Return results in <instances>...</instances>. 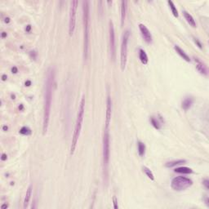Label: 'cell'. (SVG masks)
<instances>
[{"instance_id": "29", "label": "cell", "mask_w": 209, "mask_h": 209, "mask_svg": "<svg viewBox=\"0 0 209 209\" xmlns=\"http://www.w3.org/2000/svg\"><path fill=\"white\" fill-rule=\"evenodd\" d=\"M30 29H31V25H28L26 26V28H25V31H26V32H29Z\"/></svg>"}, {"instance_id": "30", "label": "cell", "mask_w": 209, "mask_h": 209, "mask_svg": "<svg viewBox=\"0 0 209 209\" xmlns=\"http://www.w3.org/2000/svg\"><path fill=\"white\" fill-rule=\"evenodd\" d=\"M12 71H13V73H14V74H17L18 70H17V67H13V69H12Z\"/></svg>"}, {"instance_id": "11", "label": "cell", "mask_w": 209, "mask_h": 209, "mask_svg": "<svg viewBox=\"0 0 209 209\" xmlns=\"http://www.w3.org/2000/svg\"><path fill=\"white\" fill-rule=\"evenodd\" d=\"M194 60L195 64H196V69L198 70V71L201 74L207 76L208 74V68H207V66H205L204 63L196 57H194Z\"/></svg>"}, {"instance_id": "5", "label": "cell", "mask_w": 209, "mask_h": 209, "mask_svg": "<svg viewBox=\"0 0 209 209\" xmlns=\"http://www.w3.org/2000/svg\"><path fill=\"white\" fill-rule=\"evenodd\" d=\"M193 185V181L189 178L185 176H176L173 178L171 182V187L176 191H182L189 188Z\"/></svg>"}, {"instance_id": "8", "label": "cell", "mask_w": 209, "mask_h": 209, "mask_svg": "<svg viewBox=\"0 0 209 209\" xmlns=\"http://www.w3.org/2000/svg\"><path fill=\"white\" fill-rule=\"evenodd\" d=\"M110 50L111 58L115 60V34L113 22L110 21Z\"/></svg>"}, {"instance_id": "33", "label": "cell", "mask_w": 209, "mask_h": 209, "mask_svg": "<svg viewBox=\"0 0 209 209\" xmlns=\"http://www.w3.org/2000/svg\"><path fill=\"white\" fill-rule=\"evenodd\" d=\"M5 22H6V23H9V22H10V18H9V17H7V18H5Z\"/></svg>"}, {"instance_id": "7", "label": "cell", "mask_w": 209, "mask_h": 209, "mask_svg": "<svg viewBox=\"0 0 209 209\" xmlns=\"http://www.w3.org/2000/svg\"><path fill=\"white\" fill-rule=\"evenodd\" d=\"M78 1L74 0L71 2L70 12V22H69V33L70 36L73 35L74 29H75V22H76V11L78 7Z\"/></svg>"}, {"instance_id": "24", "label": "cell", "mask_w": 209, "mask_h": 209, "mask_svg": "<svg viewBox=\"0 0 209 209\" xmlns=\"http://www.w3.org/2000/svg\"><path fill=\"white\" fill-rule=\"evenodd\" d=\"M20 133H21V135L29 136L31 134V130H30L28 127H23L21 128Z\"/></svg>"}, {"instance_id": "14", "label": "cell", "mask_w": 209, "mask_h": 209, "mask_svg": "<svg viewBox=\"0 0 209 209\" xmlns=\"http://www.w3.org/2000/svg\"><path fill=\"white\" fill-rule=\"evenodd\" d=\"M127 1H122L121 4V25H123L124 21H125V17H126V10H127Z\"/></svg>"}, {"instance_id": "34", "label": "cell", "mask_w": 209, "mask_h": 209, "mask_svg": "<svg viewBox=\"0 0 209 209\" xmlns=\"http://www.w3.org/2000/svg\"><path fill=\"white\" fill-rule=\"evenodd\" d=\"M6 36H7V33L6 32H3L2 33V38H5Z\"/></svg>"}, {"instance_id": "22", "label": "cell", "mask_w": 209, "mask_h": 209, "mask_svg": "<svg viewBox=\"0 0 209 209\" xmlns=\"http://www.w3.org/2000/svg\"><path fill=\"white\" fill-rule=\"evenodd\" d=\"M168 5H169V7H170L171 10H172V14L174 15V17H178V16H179V14H178V11H177V9H176V6L174 5V3H172V1H168Z\"/></svg>"}, {"instance_id": "32", "label": "cell", "mask_w": 209, "mask_h": 209, "mask_svg": "<svg viewBox=\"0 0 209 209\" xmlns=\"http://www.w3.org/2000/svg\"><path fill=\"white\" fill-rule=\"evenodd\" d=\"M7 78H8V76H7L6 74H3V75L2 76V80H3V81H5Z\"/></svg>"}, {"instance_id": "3", "label": "cell", "mask_w": 209, "mask_h": 209, "mask_svg": "<svg viewBox=\"0 0 209 209\" xmlns=\"http://www.w3.org/2000/svg\"><path fill=\"white\" fill-rule=\"evenodd\" d=\"M84 106H85V98H84V96H82L80 105H79V108H78V116H77L76 124H75V127H74V135H73V139H72V145H71V150H70V155L74 154L75 148H76V145H77V142H78V137L80 136L82 120H83V115H84Z\"/></svg>"}, {"instance_id": "27", "label": "cell", "mask_w": 209, "mask_h": 209, "mask_svg": "<svg viewBox=\"0 0 209 209\" xmlns=\"http://www.w3.org/2000/svg\"><path fill=\"white\" fill-rule=\"evenodd\" d=\"M7 159H8V156H7V154H2V157H1V159H2V161H5V160H7Z\"/></svg>"}, {"instance_id": "15", "label": "cell", "mask_w": 209, "mask_h": 209, "mask_svg": "<svg viewBox=\"0 0 209 209\" xmlns=\"http://www.w3.org/2000/svg\"><path fill=\"white\" fill-rule=\"evenodd\" d=\"M31 194H32V186L29 185L27 191H26V194H25V199H24V208H26L28 207L29 202L30 200V198H31Z\"/></svg>"}, {"instance_id": "20", "label": "cell", "mask_w": 209, "mask_h": 209, "mask_svg": "<svg viewBox=\"0 0 209 209\" xmlns=\"http://www.w3.org/2000/svg\"><path fill=\"white\" fill-rule=\"evenodd\" d=\"M137 146H138V154L140 157H144L145 154V145L143 142L141 141H138L137 143Z\"/></svg>"}, {"instance_id": "2", "label": "cell", "mask_w": 209, "mask_h": 209, "mask_svg": "<svg viewBox=\"0 0 209 209\" xmlns=\"http://www.w3.org/2000/svg\"><path fill=\"white\" fill-rule=\"evenodd\" d=\"M82 13H83V39H84L83 53H84V59L86 60L87 58L88 48H89V29H90L89 1L82 2Z\"/></svg>"}, {"instance_id": "26", "label": "cell", "mask_w": 209, "mask_h": 209, "mask_svg": "<svg viewBox=\"0 0 209 209\" xmlns=\"http://www.w3.org/2000/svg\"><path fill=\"white\" fill-rule=\"evenodd\" d=\"M203 185L205 186V188L207 189H208L209 188V180L208 179H205V180H203Z\"/></svg>"}, {"instance_id": "17", "label": "cell", "mask_w": 209, "mask_h": 209, "mask_svg": "<svg viewBox=\"0 0 209 209\" xmlns=\"http://www.w3.org/2000/svg\"><path fill=\"white\" fill-rule=\"evenodd\" d=\"M193 99L191 97H186L184 101H182V108L185 110H188L191 107L193 104Z\"/></svg>"}, {"instance_id": "16", "label": "cell", "mask_w": 209, "mask_h": 209, "mask_svg": "<svg viewBox=\"0 0 209 209\" xmlns=\"http://www.w3.org/2000/svg\"><path fill=\"white\" fill-rule=\"evenodd\" d=\"M186 163V160L185 159H178V160H174V161H171V162H168L166 163L165 166L167 168H173V167H176L177 165H180V164H183Z\"/></svg>"}, {"instance_id": "21", "label": "cell", "mask_w": 209, "mask_h": 209, "mask_svg": "<svg viewBox=\"0 0 209 209\" xmlns=\"http://www.w3.org/2000/svg\"><path fill=\"white\" fill-rule=\"evenodd\" d=\"M150 123H151V124L153 125V127L156 128V129L159 130L160 128H161V124H160L159 121L156 119V118H154V117H151V118H150Z\"/></svg>"}, {"instance_id": "1", "label": "cell", "mask_w": 209, "mask_h": 209, "mask_svg": "<svg viewBox=\"0 0 209 209\" xmlns=\"http://www.w3.org/2000/svg\"><path fill=\"white\" fill-rule=\"evenodd\" d=\"M55 72L54 69L50 67L47 72V78L45 83V93H44V107H43V134H46L49 123L50 113H51V105L52 99V90H53Z\"/></svg>"}, {"instance_id": "25", "label": "cell", "mask_w": 209, "mask_h": 209, "mask_svg": "<svg viewBox=\"0 0 209 209\" xmlns=\"http://www.w3.org/2000/svg\"><path fill=\"white\" fill-rule=\"evenodd\" d=\"M113 203H114V208L118 209L119 208V205H118V199L115 196L113 197Z\"/></svg>"}, {"instance_id": "6", "label": "cell", "mask_w": 209, "mask_h": 209, "mask_svg": "<svg viewBox=\"0 0 209 209\" xmlns=\"http://www.w3.org/2000/svg\"><path fill=\"white\" fill-rule=\"evenodd\" d=\"M129 30H125L122 37V44H121V53H120V65L121 69L124 70L127 64V43L129 38Z\"/></svg>"}, {"instance_id": "19", "label": "cell", "mask_w": 209, "mask_h": 209, "mask_svg": "<svg viewBox=\"0 0 209 209\" xmlns=\"http://www.w3.org/2000/svg\"><path fill=\"white\" fill-rule=\"evenodd\" d=\"M174 172L177 173H181V174H190L192 173L193 171L191 168H187V167H180V168H176Z\"/></svg>"}, {"instance_id": "4", "label": "cell", "mask_w": 209, "mask_h": 209, "mask_svg": "<svg viewBox=\"0 0 209 209\" xmlns=\"http://www.w3.org/2000/svg\"><path fill=\"white\" fill-rule=\"evenodd\" d=\"M109 162H110V134L108 128H106L103 137V170L104 176L106 178H107L108 176Z\"/></svg>"}, {"instance_id": "28", "label": "cell", "mask_w": 209, "mask_h": 209, "mask_svg": "<svg viewBox=\"0 0 209 209\" xmlns=\"http://www.w3.org/2000/svg\"><path fill=\"white\" fill-rule=\"evenodd\" d=\"M195 43H197V45H198V47L199 48H202V44H201V43L198 39H195Z\"/></svg>"}, {"instance_id": "36", "label": "cell", "mask_w": 209, "mask_h": 209, "mask_svg": "<svg viewBox=\"0 0 209 209\" xmlns=\"http://www.w3.org/2000/svg\"><path fill=\"white\" fill-rule=\"evenodd\" d=\"M30 83H31V82H30V81H27V82H25V86H29V85H30Z\"/></svg>"}, {"instance_id": "23", "label": "cell", "mask_w": 209, "mask_h": 209, "mask_svg": "<svg viewBox=\"0 0 209 209\" xmlns=\"http://www.w3.org/2000/svg\"><path fill=\"white\" fill-rule=\"evenodd\" d=\"M143 169V172L145 173V175L150 179L151 180H154V174H153V172L150 171V169H149L147 167H143L142 168Z\"/></svg>"}, {"instance_id": "9", "label": "cell", "mask_w": 209, "mask_h": 209, "mask_svg": "<svg viewBox=\"0 0 209 209\" xmlns=\"http://www.w3.org/2000/svg\"><path fill=\"white\" fill-rule=\"evenodd\" d=\"M111 114H112V101H111L110 96L108 93L106 101V128L109 127L110 123Z\"/></svg>"}, {"instance_id": "18", "label": "cell", "mask_w": 209, "mask_h": 209, "mask_svg": "<svg viewBox=\"0 0 209 209\" xmlns=\"http://www.w3.org/2000/svg\"><path fill=\"white\" fill-rule=\"evenodd\" d=\"M139 58L142 64H144V65H147L149 59H148L147 54L145 53V52L143 49L139 50Z\"/></svg>"}, {"instance_id": "35", "label": "cell", "mask_w": 209, "mask_h": 209, "mask_svg": "<svg viewBox=\"0 0 209 209\" xmlns=\"http://www.w3.org/2000/svg\"><path fill=\"white\" fill-rule=\"evenodd\" d=\"M3 131H7V130L8 129V126H3Z\"/></svg>"}, {"instance_id": "10", "label": "cell", "mask_w": 209, "mask_h": 209, "mask_svg": "<svg viewBox=\"0 0 209 209\" xmlns=\"http://www.w3.org/2000/svg\"><path fill=\"white\" fill-rule=\"evenodd\" d=\"M139 29L140 33H141V35L143 37L144 40L147 43H150L152 42V35L147 27L145 25H143V24H140Z\"/></svg>"}, {"instance_id": "12", "label": "cell", "mask_w": 209, "mask_h": 209, "mask_svg": "<svg viewBox=\"0 0 209 209\" xmlns=\"http://www.w3.org/2000/svg\"><path fill=\"white\" fill-rule=\"evenodd\" d=\"M174 49L176 50V52H177V54H178V55H179V56H180V57L182 58L183 60H185V62H190V61H191V60H190L189 57L188 55L183 50L180 48L179 46H177V45L174 46Z\"/></svg>"}, {"instance_id": "31", "label": "cell", "mask_w": 209, "mask_h": 209, "mask_svg": "<svg viewBox=\"0 0 209 209\" xmlns=\"http://www.w3.org/2000/svg\"><path fill=\"white\" fill-rule=\"evenodd\" d=\"M8 207V205L7 204V203H4V204H3L2 206H1V209H5V208H7Z\"/></svg>"}, {"instance_id": "13", "label": "cell", "mask_w": 209, "mask_h": 209, "mask_svg": "<svg viewBox=\"0 0 209 209\" xmlns=\"http://www.w3.org/2000/svg\"><path fill=\"white\" fill-rule=\"evenodd\" d=\"M182 13H183L185 20L187 21V22L189 24V25H191L192 27H196V23H195V21H194V17H193L188 12H186V11H185V10L182 12Z\"/></svg>"}]
</instances>
